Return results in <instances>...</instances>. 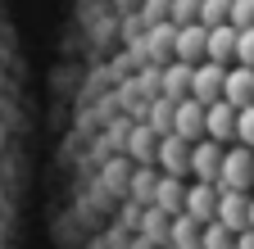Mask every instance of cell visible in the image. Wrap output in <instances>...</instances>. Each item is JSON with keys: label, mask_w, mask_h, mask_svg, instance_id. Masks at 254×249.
Here are the masks:
<instances>
[{"label": "cell", "mask_w": 254, "mask_h": 249, "mask_svg": "<svg viewBox=\"0 0 254 249\" xmlns=\"http://www.w3.org/2000/svg\"><path fill=\"white\" fill-rule=\"evenodd\" d=\"M159 96H164V100H186L190 96V64H177V59H173V64H164V68H159Z\"/></svg>", "instance_id": "4fadbf2b"}, {"label": "cell", "mask_w": 254, "mask_h": 249, "mask_svg": "<svg viewBox=\"0 0 254 249\" xmlns=\"http://www.w3.org/2000/svg\"><path fill=\"white\" fill-rule=\"evenodd\" d=\"M250 231H254V195H250Z\"/></svg>", "instance_id": "cb8c5ba5"}, {"label": "cell", "mask_w": 254, "mask_h": 249, "mask_svg": "<svg viewBox=\"0 0 254 249\" xmlns=\"http://www.w3.org/2000/svg\"><path fill=\"white\" fill-rule=\"evenodd\" d=\"M204 59L209 64H236V27H209V41H204Z\"/></svg>", "instance_id": "5bb4252c"}, {"label": "cell", "mask_w": 254, "mask_h": 249, "mask_svg": "<svg viewBox=\"0 0 254 249\" xmlns=\"http://www.w3.org/2000/svg\"><path fill=\"white\" fill-rule=\"evenodd\" d=\"M218 191H254V149L227 145L222 149V168H218Z\"/></svg>", "instance_id": "6da1fadb"}, {"label": "cell", "mask_w": 254, "mask_h": 249, "mask_svg": "<svg viewBox=\"0 0 254 249\" xmlns=\"http://www.w3.org/2000/svg\"><path fill=\"white\" fill-rule=\"evenodd\" d=\"M222 104L232 109H250L254 104V68H227V77H222Z\"/></svg>", "instance_id": "9c48e42d"}, {"label": "cell", "mask_w": 254, "mask_h": 249, "mask_svg": "<svg viewBox=\"0 0 254 249\" xmlns=\"http://www.w3.org/2000/svg\"><path fill=\"white\" fill-rule=\"evenodd\" d=\"M236 249H254V231H250V227L236 231Z\"/></svg>", "instance_id": "603a6c76"}, {"label": "cell", "mask_w": 254, "mask_h": 249, "mask_svg": "<svg viewBox=\"0 0 254 249\" xmlns=\"http://www.w3.org/2000/svg\"><path fill=\"white\" fill-rule=\"evenodd\" d=\"M173 37H177V27H173V23H154V27H145L141 46H145V59H150L154 68L173 64Z\"/></svg>", "instance_id": "8fae6325"}, {"label": "cell", "mask_w": 254, "mask_h": 249, "mask_svg": "<svg viewBox=\"0 0 254 249\" xmlns=\"http://www.w3.org/2000/svg\"><path fill=\"white\" fill-rule=\"evenodd\" d=\"M141 122H145L154 136H173V100H164V96H159V100H150Z\"/></svg>", "instance_id": "2e32d148"}, {"label": "cell", "mask_w": 254, "mask_h": 249, "mask_svg": "<svg viewBox=\"0 0 254 249\" xmlns=\"http://www.w3.org/2000/svg\"><path fill=\"white\" fill-rule=\"evenodd\" d=\"M222 149H227V145H218V141H195V145H190V177H195V181H209V186H218Z\"/></svg>", "instance_id": "8992f818"}, {"label": "cell", "mask_w": 254, "mask_h": 249, "mask_svg": "<svg viewBox=\"0 0 254 249\" xmlns=\"http://www.w3.org/2000/svg\"><path fill=\"white\" fill-rule=\"evenodd\" d=\"M204 41H209V27L200 23H190V27H177V37H173V59L177 64H204Z\"/></svg>", "instance_id": "52a82bcc"}, {"label": "cell", "mask_w": 254, "mask_h": 249, "mask_svg": "<svg viewBox=\"0 0 254 249\" xmlns=\"http://www.w3.org/2000/svg\"><path fill=\"white\" fill-rule=\"evenodd\" d=\"M168 23H173V27L200 23V0H168Z\"/></svg>", "instance_id": "ac0fdd59"}, {"label": "cell", "mask_w": 254, "mask_h": 249, "mask_svg": "<svg viewBox=\"0 0 254 249\" xmlns=\"http://www.w3.org/2000/svg\"><path fill=\"white\" fill-rule=\"evenodd\" d=\"M154 168L164 177H190V141L182 136H159L154 145Z\"/></svg>", "instance_id": "3957f363"}, {"label": "cell", "mask_w": 254, "mask_h": 249, "mask_svg": "<svg viewBox=\"0 0 254 249\" xmlns=\"http://www.w3.org/2000/svg\"><path fill=\"white\" fill-rule=\"evenodd\" d=\"M227 9H232V0H200V27H222Z\"/></svg>", "instance_id": "d6986e66"}, {"label": "cell", "mask_w": 254, "mask_h": 249, "mask_svg": "<svg viewBox=\"0 0 254 249\" xmlns=\"http://www.w3.org/2000/svg\"><path fill=\"white\" fill-rule=\"evenodd\" d=\"M236 145L254 149V104L250 109H236Z\"/></svg>", "instance_id": "44dd1931"}, {"label": "cell", "mask_w": 254, "mask_h": 249, "mask_svg": "<svg viewBox=\"0 0 254 249\" xmlns=\"http://www.w3.org/2000/svg\"><path fill=\"white\" fill-rule=\"evenodd\" d=\"M150 204H154L159 213L177 217V213H182V204H186V177H164V172H159V181H154V195H150Z\"/></svg>", "instance_id": "7c38bea8"}, {"label": "cell", "mask_w": 254, "mask_h": 249, "mask_svg": "<svg viewBox=\"0 0 254 249\" xmlns=\"http://www.w3.org/2000/svg\"><path fill=\"white\" fill-rule=\"evenodd\" d=\"M204 141H218V145H232L236 141V109L232 104H209L204 109Z\"/></svg>", "instance_id": "30bf717a"}, {"label": "cell", "mask_w": 254, "mask_h": 249, "mask_svg": "<svg viewBox=\"0 0 254 249\" xmlns=\"http://www.w3.org/2000/svg\"><path fill=\"white\" fill-rule=\"evenodd\" d=\"M227 27H236V32L254 27V0H232V9H227Z\"/></svg>", "instance_id": "ffe728a7"}, {"label": "cell", "mask_w": 254, "mask_h": 249, "mask_svg": "<svg viewBox=\"0 0 254 249\" xmlns=\"http://www.w3.org/2000/svg\"><path fill=\"white\" fill-rule=\"evenodd\" d=\"M222 77H227V68H222V64H209V59H204V64H195V68H190V96L186 100H195V104H218L222 100Z\"/></svg>", "instance_id": "7a4b0ae2"}, {"label": "cell", "mask_w": 254, "mask_h": 249, "mask_svg": "<svg viewBox=\"0 0 254 249\" xmlns=\"http://www.w3.org/2000/svg\"><path fill=\"white\" fill-rule=\"evenodd\" d=\"M236 64L241 68H254V27L236 32Z\"/></svg>", "instance_id": "7402d4cb"}, {"label": "cell", "mask_w": 254, "mask_h": 249, "mask_svg": "<svg viewBox=\"0 0 254 249\" xmlns=\"http://www.w3.org/2000/svg\"><path fill=\"white\" fill-rule=\"evenodd\" d=\"M213 222H222L232 236L250 227V195L245 191H218V213H213Z\"/></svg>", "instance_id": "277c9868"}, {"label": "cell", "mask_w": 254, "mask_h": 249, "mask_svg": "<svg viewBox=\"0 0 254 249\" xmlns=\"http://www.w3.org/2000/svg\"><path fill=\"white\" fill-rule=\"evenodd\" d=\"M173 136H182V141H204V104H195V100H177L173 104Z\"/></svg>", "instance_id": "ba28073f"}, {"label": "cell", "mask_w": 254, "mask_h": 249, "mask_svg": "<svg viewBox=\"0 0 254 249\" xmlns=\"http://www.w3.org/2000/svg\"><path fill=\"white\" fill-rule=\"evenodd\" d=\"M186 217H195V222H213V213H218V186L209 181H186V204H182Z\"/></svg>", "instance_id": "5b68a950"}, {"label": "cell", "mask_w": 254, "mask_h": 249, "mask_svg": "<svg viewBox=\"0 0 254 249\" xmlns=\"http://www.w3.org/2000/svg\"><path fill=\"white\" fill-rule=\"evenodd\" d=\"M200 249H236V236L222 227V222H204V231H200Z\"/></svg>", "instance_id": "e0dca14e"}, {"label": "cell", "mask_w": 254, "mask_h": 249, "mask_svg": "<svg viewBox=\"0 0 254 249\" xmlns=\"http://www.w3.org/2000/svg\"><path fill=\"white\" fill-rule=\"evenodd\" d=\"M200 222L195 217H186V213H177V217H168V249H200Z\"/></svg>", "instance_id": "9a60e30c"}]
</instances>
